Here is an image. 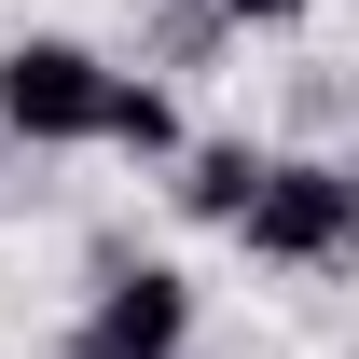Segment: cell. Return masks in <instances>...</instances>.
Listing matches in <instances>:
<instances>
[{"label":"cell","mask_w":359,"mask_h":359,"mask_svg":"<svg viewBox=\"0 0 359 359\" xmlns=\"http://www.w3.org/2000/svg\"><path fill=\"white\" fill-rule=\"evenodd\" d=\"M235 249L249 263H346L359 249V166H332V152H263V180H249V208H235Z\"/></svg>","instance_id":"6da1fadb"},{"label":"cell","mask_w":359,"mask_h":359,"mask_svg":"<svg viewBox=\"0 0 359 359\" xmlns=\"http://www.w3.org/2000/svg\"><path fill=\"white\" fill-rule=\"evenodd\" d=\"M97 97H111V55L69 42V28H28V42L0 55V138H28V152H83Z\"/></svg>","instance_id":"7a4b0ae2"},{"label":"cell","mask_w":359,"mask_h":359,"mask_svg":"<svg viewBox=\"0 0 359 359\" xmlns=\"http://www.w3.org/2000/svg\"><path fill=\"white\" fill-rule=\"evenodd\" d=\"M194 346V276L180 263H111L69 318V359H180Z\"/></svg>","instance_id":"3957f363"},{"label":"cell","mask_w":359,"mask_h":359,"mask_svg":"<svg viewBox=\"0 0 359 359\" xmlns=\"http://www.w3.org/2000/svg\"><path fill=\"white\" fill-rule=\"evenodd\" d=\"M249 180H263V138H180V152H166V194H180V222H222V235H235Z\"/></svg>","instance_id":"277c9868"},{"label":"cell","mask_w":359,"mask_h":359,"mask_svg":"<svg viewBox=\"0 0 359 359\" xmlns=\"http://www.w3.org/2000/svg\"><path fill=\"white\" fill-rule=\"evenodd\" d=\"M97 138H111L125 166H166V152H180L194 125H180V97L152 83V69H111V97H97Z\"/></svg>","instance_id":"5b68a950"},{"label":"cell","mask_w":359,"mask_h":359,"mask_svg":"<svg viewBox=\"0 0 359 359\" xmlns=\"http://www.w3.org/2000/svg\"><path fill=\"white\" fill-rule=\"evenodd\" d=\"M208 14H222V28H304L318 0H208Z\"/></svg>","instance_id":"8992f818"}]
</instances>
